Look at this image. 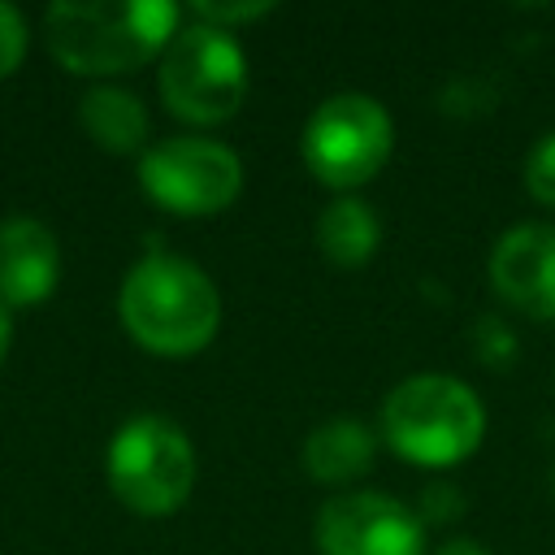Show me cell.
Here are the masks:
<instances>
[{"label": "cell", "mask_w": 555, "mask_h": 555, "mask_svg": "<svg viewBox=\"0 0 555 555\" xmlns=\"http://www.w3.org/2000/svg\"><path fill=\"white\" fill-rule=\"evenodd\" d=\"M182 13L169 0H56L43 13V39L61 69L82 78L130 74L165 52Z\"/></svg>", "instance_id": "6da1fadb"}, {"label": "cell", "mask_w": 555, "mask_h": 555, "mask_svg": "<svg viewBox=\"0 0 555 555\" xmlns=\"http://www.w3.org/2000/svg\"><path fill=\"white\" fill-rule=\"evenodd\" d=\"M117 312H121L126 334L143 351L182 360L212 343L221 325V295L195 260L147 251L121 278Z\"/></svg>", "instance_id": "7a4b0ae2"}, {"label": "cell", "mask_w": 555, "mask_h": 555, "mask_svg": "<svg viewBox=\"0 0 555 555\" xmlns=\"http://www.w3.org/2000/svg\"><path fill=\"white\" fill-rule=\"evenodd\" d=\"M386 447L416 468L464 464L486 438V408L477 390L451 373H412L382 399Z\"/></svg>", "instance_id": "3957f363"}, {"label": "cell", "mask_w": 555, "mask_h": 555, "mask_svg": "<svg viewBox=\"0 0 555 555\" xmlns=\"http://www.w3.org/2000/svg\"><path fill=\"white\" fill-rule=\"evenodd\" d=\"M156 82H160V100L173 117H182L191 126H217L243 108L247 56H243L234 30L186 22L165 43Z\"/></svg>", "instance_id": "277c9868"}, {"label": "cell", "mask_w": 555, "mask_h": 555, "mask_svg": "<svg viewBox=\"0 0 555 555\" xmlns=\"http://www.w3.org/2000/svg\"><path fill=\"white\" fill-rule=\"evenodd\" d=\"M390 147H395V121L364 91L325 95L308 113L304 134H299L308 173L338 195H351L356 186L373 182L386 169Z\"/></svg>", "instance_id": "5b68a950"}, {"label": "cell", "mask_w": 555, "mask_h": 555, "mask_svg": "<svg viewBox=\"0 0 555 555\" xmlns=\"http://www.w3.org/2000/svg\"><path fill=\"white\" fill-rule=\"evenodd\" d=\"M108 486L139 516H169L186 503L195 486V447L191 438L156 412L130 416L108 442Z\"/></svg>", "instance_id": "8992f818"}, {"label": "cell", "mask_w": 555, "mask_h": 555, "mask_svg": "<svg viewBox=\"0 0 555 555\" xmlns=\"http://www.w3.org/2000/svg\"><path fill=\"white\" fill-rule=\"evenodd\" d=\"M139 186L165 212L212 217L230 208L243 191V160L234 147L204 134H173L139 156Z\"/></svg>", "instance_id": "52a82bcc"}, {"label": "cell", "mask_w": 555, "mask_h": 555, "mask_svg": "<svg viewBox=\"0 0 555 555\" xmlns=\"http://www.w3.org/2000/svg\"><path fill=\"white\" fill-rule=\"evenodd\" d=\"M312 538L321 555H425L421 516L377 490H343L325 499Z\"/></svg>", "instance_id": "ba28073f"}, {"label": "cell", "mask_w": 555, "mask_h": 555, "mask_svg": "<svg viewBox=\"0 0 555 555\" xmlns=\"http://www.w3.org/2000/svg\"><path fill=\"white\" fill-rule=\"evenodd\" d=\"M490 286L507 308L555 321V225L520 221L503 230L490 247Z\"/></svg>", "instance_id": "9c48e42d"}, {"label": "cell", "mask_w": 555, "mask_h": 555, "mask_svg": "<svg viewBox=\"0 0 555 555\" xmlns=\"http://www.w3.org/2000/svg\"><path fill=\"white\" fill-rule=\"evenodd\" d=\"M61 278V247L56 234L35 217L0 221V304L30 308L56 291Z\"/></svg>", "instance_id": "30bf717a"}, {"label": "cell", "mask_w": 555, "mask_h": 555, "mask_svg": "<svg viewBox=\"0 0 555 555\" xmlns=\"http://www.w3.org/2000/svg\"><path fill=\"white\" fill-rule=\"evenodd\" d=\"M377 438L356 416H330L304 438V473L321 486H347L373 468Z\"/></svg>", "instance_id": "8fae6325"}, {"label": "cell", "mask_w": 555, "mask_h": 555, "mask_svg": "<svg viewBox=\"0 0 555 555\" xmlns=\"http://www.w3.org/2000/svg\"><path fill=\"white\" fill-rule=\"evenodd\" d=\"M377 238H382V221L373 204H364L360 195H334L317 212V247L338 269L364 264L377 251Z\"/></svg>", "instance_id": "7c38bea8"}, {"label": "cell", "mask_w": 555, "mask_h": 555, "mask_svg": "<svg viewBox=\"0 0 555 555\" xmlns=\"http://www.w3.org/2000/svg\"><path fill=\"white\" fill-rule=\"evenodd\" d=\"M78 121L91 134V143H100L104 152H139L147 139V108L134 91L126 87H91L78 100Z\"/></svg>", "instance_id": "4fadbf2b"}, {"label": "cell", "mask_w": 555, "mask_h": 555, "mask_svg": "<svg viewBox=\"0 0 555 555\" xmlns=\"http://www.w3.org/2000/svg\"><path fill=\"white\" fill-rule=\"evenodd\" d=\"M525 186L538 204L555 208V130H546L525 156Z\"/></svg>", "instance_id": "5bb4252c"}, {"label": "cell", "mask_w": 555, "mask_h": 555, "mask_svg": "<svg viewBox=\"0 0 555 555\" xmlns=\"http://www.w3.org/2000/svg\"><path fill=\"white\" fill-rule=\"evenodd\" d=\"M26 56V17L0 0V78H9Z\"/></svg>", "instance_id": "9a60e30c"}, {"label": "cell", "mask_w": 555, "mask_h": 555, "mask_svg": "<svg viewBox=\"0 0 555 555\" xmlns=\"http://www.w3.org/2000/svg\"><path fill=\"white\" fill-rule=\"evenodd\" d=\"M269 9H273L269 0H251V4H191V22H204V26L230 30L234 22H251V17H264Z\"/></svg>", "instance_id": "2e32d148"}, {"label": "cell", "mask_w": 555, "mask_h": 555, "mask_svg": "<svg viewBox=\"0 0 555 555\" xmlns=\"http://www.w3.org/2000/svg\"><path fill=\"white\" fill-rule=\"evenodd\" d=\"M460 512H464V499H460V490H451V486H442V481L425 486V494H421V520H434V525H442V520H455Z\"/></svg>", "instance_id": "e0dca14e"}, {"label": "cell", "mask_w": 555, "mask_h": 555, "mask_svg": "<svg viewBox=\"0 0 555 555\" xmlns=\"http://www.w3.org/2000/svg\"><path fill=\"white\" fill-rule=\"evenodd\" d=\"M434 555H494V551L481 546V542H473V538H451V542H442Z\"/></svg>", "instance_id": "ac0fdd59"}, {"label": "cell", "mask_w": 555, "mask_h": 555, "mask_svg": "<svg viewBox=\"0 0 555 555\" xmlns=\"http://www.w3.org/2000/svg\"><path fill=\"white\" fill-rule=\"evenodd\" d=\"M9 338H13V321H9V308L0 304V360H4V351H9Z\"/></svg>", "instance_id": "d6986e66"}, {"label": "cell", "mask_w": 555, "mask_h": 555, "mask_svg": "<svg viewBox=\"0 0 555 555\" xmlns=\"http://www.w3.org/2000/svg\"><path fill=\"white\" fill-rule=\"evenodd\" d=\"M551 490H555V468H551Z\"/></svg>", "instance_id": "ffe728a7"}]
</instances>
